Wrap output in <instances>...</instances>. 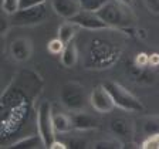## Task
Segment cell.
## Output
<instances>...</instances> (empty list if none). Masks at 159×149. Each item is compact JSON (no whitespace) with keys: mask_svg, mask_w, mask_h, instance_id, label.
<instances>
[{"mask_svg":"<svg viewBox=\"0 0 159 149\" xmlns=\"http://www.w3.org/2000/svg\"><path fill=\"white\" fill-rule=\"evenodd\" d=\"M102 85L107 88V91L109 93L115 106H118L119 109L126 111V112H142L143 111L145 106L139 101L138 97L134 95L128 88H125V87L121 85L119 83L105 81Z\"/></svg>","mask_w":159,"mask_h":149,"instance_id":"obj_1","label":"cell"},{"mask_svg":"<svg viewBox=\"0 0 159 149\" xmlns=\"http://www.w3.org/2000/svg\"><path fill=\"white\" fill-rule=\"evenodd\" d=\"M60 101L70 112H77V111H84L87 102H89V97L87 95V89L84 85L80 83L68 81L60 89Z\"/></svg>","mask_w":159,"mask_h":149,"instance_id":"obj_2","label":"cell"},{"mask_svg":"<svg viewBox=\"0 0 159 149\" xmlns=\"http://www.w3.org/2000/svg\"><path fill=\"white\" fill-rule=\"evenodd\" d=\"M129 6H125L121 2L108 0L104 6H101L95 13L108 24L111 29H116L121 26H126L131 21V13L128 10Z\"/></svg>","mask_w":159,"mask_h":149,"instance_id":"obj_3","label":"cell"},{"mask_svg":"<svg viewBox=\"0 0 159 149\" xmlns=\"http://www.w3.org/2000/svg\"><path fill=\"white\" fill-rule=\"evenodd\" d=\"M53 109L50 101H43L37 109V131L44 142V148H51L56 141V128H54Z\"/></svg>","mask_w":159,"mask_h":149,"instance_id":"obj_4","label":"cell"},{"mask_svg":"<svg viewBox=\"0 0 159 149\" xmlns=\"http://www.w3.org/2000/svg\"><path fill=\"white\" fill-rule=\"evenodd\" d=\"M47 3L31 6L27 9H19L16 13L10 14V26H37L48 19Z\"/></svg>","mask_w":159,"mask_h":149,"instance_id":"obj_5","label":"cell"},{"mask_svg":"<svg viewBox=\"0 0 159 149\" xmlns=\"http://www.w3.org/2000/svg\"><path fill=\"white\" fill-rule=\"evenodd\" d=\"M68 21L75 24L77 27L91 30V31H99V30L111 29L95 11H89V10H85V9H83L80 13H77L71 19H68Z\"/></svg>","mask_w":159,"mask_h":149,"instance_id":"obj_6","label":"cell"},{"mask_svg":"<svg viewBox=\"0 0 159 149\" xmlns=\"http://www.w3.org/2000/svg\"><path fill=\"white\" fill-rule=\"evenodd\" d=\"M89 104L99 114H108L115 108V104H114L112 98H111L109 93L107 91V88L104 85H98L91 91Z\"/></svg>","mask_w":159,"mask_h":149,"instance_id":"obj_7","label":"cell"},{"mask_svg":"<svg viewBox=\"0 0 159 149\" xmlns=\"http://www.w3.org/2000/svg\"><path fill=\"white\" fill-rule=\"evenodd\" d=\"M51 9L57 16L63 19H71L83 10L80 0H51Z\"/></svg>","mask_w":159,"mask_h":149,"instance_id":"obj_8","label":"cell"},{"mask_svg":"<svg viewBox=\"0 0 159 149\" xmlns=\"http://www.w3.org/2000/svg\"><path fill=\"white\" fill-rule=\"evenodd\" d=\"M10 54L16 61H27L33 54V44L27 37H19L10 44Z\"/></svg>","mask_w":159,"mask_h":149,"instance_id":"obj_9","label":"cell"},{"mask_svg":"<svg viewBox=\"0 0 159 149\" xmlns=\"http://www.w3.org/2000/svg\"><path fill=\"white\" fill-rule=\"evenodd\" d=\"M109 131H111L116 138L131 139L134 135V131H135V126H134V124L131 122L128 118L118 116V118H114L112 121L109 122Z\"/></svg>","mask_w":159,"mask_h":149,"instance_id":"obj_10","label":"cell"},{"mask_svg":"<svg viewBox=\"0 0 159 149\" xmlns=\"http://www.w3.org/2000/svg\"><path fill=\"white\" fill-rule=\"evenodd\" d=\"M74 124V129L75 131H94L99 126L98 119L91 116L89 114H85L83 111H77V112L71 114Z\"/></svg>","mask_w":159,"mask_h":149,"instance_id":"obj_11","label":"cell"},{"mask_svg":"<svg viewBox=\"0 0 159 149\" xmlns=\"http://www.w3.org/2000/svg\"><path fill=\"white\" fill-rule=\"evenodd\" d=\"M60 57H61V64H63L64 67H67V68H71V67H74L78 63L80 53H78L77 44L74 43V40L71 43L66 44V47H64L63 53L60 54Z\"/></svg>","mask_w":159,"mask_h":149,"instance_id":"obj_12","label":"cell"},{"mask_svg":"<svg viewBox=\"0 0 159 149\" xmlns=\"http://www.w3.org/2000/svg\"><path fill=\"white\" fill-rule=\"evenodd\" d=\"M53 118H54V128H56V132L68 133L74 129V124H73L71 115H67V114H64V112H54Z\"/></svg>","mask_w":159,"mask_h":149,"instance_id":"obj_13","label":"cell"},{"mask_svg":"<svg viewBox=\"0 0 159 149\" xmlns=\"http://www.w3.org/2000/svg\"><path fill=\"white\" fill-rule=\"evenodd\" d=\"M40 146H44V142L40 133L37 135H29L24 136V138L16 141L14 143L10 145L11 149H34V148H40Z\"/></svg>","mask_w":159,"mask_h":149,"instance_id":"obj_14","label":"cell"},{"mask_svg":"<svg viewBox=\"0 0 159 149\" xmlns=\"http://www.w3.org/2000/svg\"><path fill=\"white\" fill-rule=\"evenodd\" d=\"M75 24H73L71 21L67 20L66 23H63L57 30V37H58L64 44H68L74 40V36H75Z\"/></svg>","mask_w":159,"mask_h":149,"instance_id":"obj_15","label":"cell"},{"mask_svg":"<svg viewBox=\"0 0 159 149\" xmlns=\"http://www.w3.org/2000/svg\"><path fill=\"white\" fill-rule=\"evenodd\" d=\"M91 148L94 149H111V148H122V142H119L115 138H109V139H101L93 143Z\"/></svg>","mask_w":159,"mask_h":149,"instance_id":"obj_16","label":"cell"},{"mask_svg":"<svg viewBox=\"0 0 159 149\" xmlns=\"http://www.w3.org/2000/svg\"><path fill=\"white\" fill-rule=\"evenodd\" d=\"M143 132L146 135H152V133L159 132V118L155 116H149L143 121Z\"/></svg>","mask_w":159,"mask_h":149,"instance_id":"obj_17","label":"cell"},{"mask_svg":"<svg viewBox=\"0 0 159 149\" xmlns=\"http://www.w3.org/2000/svg\"><path fill=\"white\" fill-rule=\"evenodd\" d=\"M107 2H108V0H80L83 9L89 10V11H97V10L101 6H104Z\"/></svg>","mask_w":159,"mask_h":149,"instance_id":"obj_18","label":"cell"},{"mask_svg":"<svg viewBox=\"0 0 159 149\" xmlns=\"http://www.w3.org/2000/svg\"><path fill=\"white\" fill-rule=\"evenodd\" d=\"M64 47H66V44L61 41V40L57 37V38H53L50 40L48 44H47V48H48V51L51 54H54V56H57V54H61L63 53Z\"/></svg>","mask_w":159,"mask_h":149,"instance_id":"obj_19","label":"cell"},{"mask_svg":"<svg viewBox=\"0 0 159 149\" xmlns=\"http://www.w3.org/2000/svg\"><path fill=\"white\" fill-rule=\"evenodd\" d=\"M141 148L142 149H159V132L148 135V138L142 142Z\"/></svg>","mask_w":159,"mask_h":149,"instance_id":"obj_20","label":"cell"},{"mask_svg":"<svg viewBox=\"0 0 159 149\" xmlns=\"http://www.w3.org/2000/svg\"><path fill=\"white\" fill-rule=\"evenodd\" d=\"M20 0H2V10L6 14H13L19 10Z\"/></svg>","mask_w":159,"mask_h":149,"instance_id":"obj_21","label":"cell"},{"mask_svg":"<svg viewBox=\"0 0 159 149\" xmlns=\"http://www.w3.org/2000/svg\"><path fill=\"white\" fill-rule=\"evenodd\" d=\"M142 2H143V4H145L148 11L159 16V0H142Z\"/></svg>","mask_w":159,"mask_h":149,"instance_id":"obj_22","label":"cell"},{"mask_svg":"<svg viewBox=\"0 0 159 149\" xmlns=\"http://www.w3.org/2000/svg\"><path fill=\"white\" fill-rule=\"evenodd\" d=\"M87 141L84 138H71L67 142V148H87Z\"/></svg>","mask_w":159,"mask_h":149,"instance_id":"obj_23","label":"cell"},{"mask_svg":"<svg viewBox=\"0 0 159 149\" xmlns=\"http://www.w3.org/2000/svg\"><path fill=\"white\" fill-rule=\"evenodd\" d=\"M135 64H136V67H139V68L148 67L149 65V57L146 56V54H143V53L138 54L136 58H135Z\"/></svg>","mask_w":159,"mask_h":149,"instance_id":"obj_24","label":"cell"},{"mask_svg":"<svg viewBox=\"0 0 159 149\" xmlns=\"http://www.w3.org/2000/svg\"><path fill=\"white\" fill-rule=\"evenodd\" d=\"M41 3H47V0H20L19 9H27V7L37 6V4Z\"/></svg>","mask_w":159,"mask_h":149,"instance_id":"obj_25","label":"cell"},{"mask_svg":"<svg viewBox=\"0 0 159 149\" xmlns=\"http://www.w3.org/2000/svg\"><path fill=\"white\" fill-rule=\"evenodd\" d=\"M159 64V54H151L149 56V65L156 67Z\"/></svg>","mask_w":159,"mask_h":149,"instance_id":"obj_26","label":"cell"},{"mask_svg":"<svg viewBox=\"0 0 159 149\" xmlns=\"http://www.w3.org/2000/svg\"><path fill=\"white\" fill-rule=\"evenodd\" d=\"M119 2H121V3H124L125 6H131V4L134 3V0H119Z\"/></svg>","mask_w":159,"mask_h":149,"instance_id":"obj_27","label":"cell"}]
</instances>
